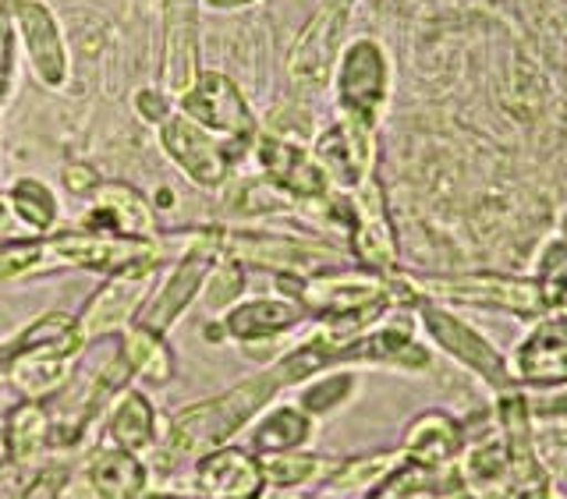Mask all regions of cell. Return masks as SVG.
<instances>
[{
	"instance_id": "cell-1",
	"label": "cell",
	"mask_w": 567,
	"mask_h": 499,
	"mask_svg": "<svg viewBox=\"0 0 567 499\" xmlns=\"http://www.w3.org/2000/svg\"><path fill=\"white\" fill-rule=\"evenodd\" d=\"M280 380L274 376V368H262L256 376L241 380L238 386L224 389L217 397H206L199 404L182 407L164 436V454L171 460H195L209 450L224 447L235 439L248 422L262 415L280 394Z\"/></svg>"
},
{
	"instance_id": "cell-2",
	"label": "cell",
	"mask_w": 567,
	"mask_h": 499,
	"mask_svg": "<svg viewBox=\"0 0 567 499\" xmlns=\"http://www.w3.org/2000/svg\"><path fill=\"white\" fill-rule=\"evenodd\" d=\"M89 336L79 315L47 312L32 319L0 347V376H4L25 401L53 397L64 386L71 362L85 351Z\"/></svg>"
},
{
	"instance_id": "cell-3",
	"label": "cell",
	"mask_w": 567,
	"mask_h": 499,
	"mask_svg": "<svg viewBox=\"0 0 567 499\" xmlns=\"http://www.w3.org/2000/svg\"><path fill=\"white\" fill-rule=\"evenodd\" d=\"M47 245L58 266H79V270L93 273H117L124 266L135 262H171L177 259L174 241L167 238H121V235H103V230H85V227H68V230H50Z\"/></svg>"
},
{
	"instance_id": "cell-4",
	"label": "cell",
	"mask_w": 567,
	"mask_h": 499,
	"mask_svg": "<svg viewBox=\"0 0 567 499\" xmlns=\"http://www.w3.org/2000/svg\"><path fill=\"white\" fill-rule=\"evenodd\" d=\"M415 309H419V319H422L425 333H430V341L443 354H451L454 362L465 365L468 372H475V376L483 380L493 389V394H507V389L518 386V383H514V376H511L507 358L472 323L457 319L454 312L443 309L440 301H430V298H419Z\"/></svg>"
},
{
	"instance_id": "cell-5",
	"label": "cell",
	"mask_w": 567,
	"mask_h": 499,
	"mask_svg": "<svg viewBox=\"0 0 567 499\" xmlns=\"http://www.w3.org/2000/svg\"><path fill=\"white\" fill-rule=\"evenodd\" d=\"M159 266L164 262H135V266H124V270L111 273L106 283H100V291L85 301V309L79 315L89 341H100V336L128 330L135 323L142 301L153 294Z\"/></svg>"
},
{
	"instance_id": "cell-6",
	"label": "cell",
	"mask_w": 567,
	"mask_h": 499,
	"mask_svg": "<svg viewBox=\"0 0 567 499\" xmlns=\"http://www.w3.org/2000/svg\"><path fill=\"white\" fill-rule=\"evenodd\" d=\"M159 146L199 188H220L230 174V164L241 156V149L224 146V142L213 138V132L185 114H171L159 124Z\"/></svg>"
},
{
	"instance_id": "cell-7",
	"label": "cell",
	"mask_w": 567,
	"mask_h": 499,
	"mask_svg": "<svg viewBox=\"0 0 567 499\" xmlns=\"http://www.w3.org/2000/svg\"><path fill=\"white\" fill-rule=\"evenodd\" d=\"M182 114L192 117L195 124H203L206 132H220L227 138H235L245 149L248 142H256V117L248 111L245 96L238 93V85L227 75L217 71H199V79L192 82L188 93L177 96Z\"/></svg>"
},
{
	"instance_id": "cell-8",
	"label": "cell",
	"mask_w": 567,
	"mask_h": 499,
	"mask_svg": "<svg viewBox=\"0 0 567 499\" xmlns=\"http://www.w3.org/2000/svg\"><path fill=\"white\" fill-rule=\"evenodd\" d=\"M511 376L522 389H564L567 386V312L536 319L525 341L507 358Z\"/></svg>"
},
{
	"instance_id": "cell-9",
	"label": "cell",
	"mask_w": 567,
	"mask_h": 499,
	"mask_svg": "<svg viewBox=\"0 0 567 499\" xmlns=\"http://www.w3.org/2000/svg\"><path fill=\"white\" fill-rule=\"evenodd\" d=\"M415 294L430 298H454V301H472L483 309H501L518 319H543L549 315V305L539 291L536 280H501V277H468V280H430V283H412Z\"/></svg>"
},
{
	"instance_id": "cell-10",
	"label": "cell",
	"mask_w": 567,
	"mask_h": 499,
	"mask_svg": "<svg viewBox=\"0 0 567 499\" xmlns=\"http://www.w3.org/2000/svg\"><path fill=\"white\" fill-rule=\"evenodd\" d=\"M192 489L199 499H262L270 486H266L259 454L224 443V447L195 457Z\"/></svg>"
},
{
	"instance_id": "cell-11",
	"label": "cell",
	"mask_w": 567,
	"mask_h": 499,
	"mask_svg": "<svg viewBox=\"0 0 567 499\" xmlns=\"http://www.w3.org/2000/svg\"><path fill=\"white\" fill-rule=\"evenodd\" d=\"M213 262H217V259H213L209 252H195V248H192V252H185L182 259H174L167 277L156 283L146 301H142V309L135 315V326L167 336V330L188 312L192 301L203 294Z\"/></svg>"
},
{
	"instance_id": "cell-12",
	"label": "cell",
	"mask_w": 567,
	"mask_h": 499,
	"mask_svg": "<svg viewBox=\"0 0 567 499\" xmlns=\"http://www.w3.org/2000/svg\"><path fill=\"white\" fill-rule=\"evenodd\" d=\"M337 89H341V106L348 121L362 124L369 128L372 117H377L380 103L386 96V61H383V50L369 40L351 43L341 71H337Z\"/></svg>"
},
{
	"instance_id": "cell-13",
	"label": "cell",
	"mask_w": 567,
	"mask_h": 499,
	"mask_svg": "<svg viewBox=\"0 0 567 499\" xmlns=\"http://www.w3.org/2000/svg\"><path fill=\"white\" fill-rule=\"evenodd\" d=\"M18 35H22L29 67L47 89H61L68 82V46L53 11L43 0H18L11 8Z\"/></svg>"
},
{
	"instance_id": "cell-14",
	"label": "cell",
	"mask_w": 567,
	"mask_h": 499,
	"mask_svg": "<svg viewBox=\"0 0 567 499\" xmlns=\"http://www.w3.org/2000/svg\"><path fill=\"white\" fill-rule=\"evenodd\" d=\"M468 450V425L447 412H422L408 422L401 436V454L419 468L443 471L457 468Z\"/></svg>"
},
{
	"instance_id": "cell-15",
	"label": "cell",
	"mask_w": 567,
	"mask_h": 499,
	"mask_svg": "<svg viewBox=\"0 0 567 499\" xmlns=\"http://www.w3.org/2000/svg\"><path fill=\"white\" fill-rule=\"evenodd\" d=\"M164 79L182 96L199 79V0H164Z\"/></svg>"
},
{
	"instance_id": "cell-16",
	"label": "cell",
	"mask_w": 567,
	"mask_h": 499,
	"mask_svg": "<svg viewBox=\"0 0 567 499\" xmlns=\"http://www.w3.org/2000/svg\"><path fill=\"white\" fill-rule=\"evenodd\" d=\"M341 365H383L401 372H430L433 354L415 341V330L408 323H383L377 330H362L341 351Z\"/></svg>"
},
{
	"instance_id": "cell-17",
	"label": "cell",
	"mask_w": 567,
	"mask_h": 499,
	"mask_svg": "<svg viewBox=\"0 0 567 499\" xmlns=\"http://www.w3.org/2000/svg\"><path fill=\"white\" fill-rule=\"evenodd\" d=\"M85 230H103V235L121 238H156V217L150 202L142 199V191L121 181H100L93 191V209L85 212Z\"/></svg>"
},
{
	"instance_id": "cell-18",
	"label": "cell",
	"mask_w": 567,
	"mask_h": 499,
	"mask_svg": "<svg viewBox=\"0 0 567 499\" xmlns=\"http://www.w3.org/2000/svg\"><path fill=\"white\" fill-rule=\"evenodd\" d=\"M354 220H351V248L359 262L372 273H390L394 270L398 248H394V235H390L386 223V209L380 199L377 181H362L359 195L351 199Z\"/></svg>"
},
{
	"instance_id": "cell-19",
	"label": "cell",
	"mask_w": 567,
	"mask_h": 499,
	"mask_svg": "<svg viewBox=\"0 0 567 499\" xmlns=\"http://www.w3.org/2000/svg\"><path fill=\"white\" fill-rule=\"evenodd\" d=\"M259 142V167L266 177L280 188L295 195V199H323L327 195V170L319 167V159L306 156L291 142H280L274 135L256 138Z\"/></svg>"
},
{
	"instance_id": "cell-20",
	"label": "cell",
	"mask_w": 567,
	"mask_h": 499,
	"mask_svg": "<svg viewBox=\"0 0 567 499\" xmlns=\"http://www.w3.org/2000/svg\"><path fill=\"white\" fill-rule=\"evenodd\" d=\"M301 319H306V309L291 298H252L224 312V333L230 341L256 344V341H274V336L291 333Z\"/></svg>"
},
{
	"instance_id": "cell-21",
	"label": "cell",
	"mask_w": 567,
	"mask_h": 499,
	"mask_svg": "<svg viewBox=\"0 0 567 499\" xmlns=\"http://www.w3.org/2000/svg\"><path fill=\"white\" fill-rule=\"evenodd\" d=\"M344 8L341 0H333L323 11H319L309 29L298 35L295 53H291V71L295 79L309 82V85H323L330 75V61H333V46H337V35H341L344 25Z\"/></svg>"
},
{
	"instance_id": "cell-22",
	"label": "cell",
	"mask_w": 567,
	"mask_h": 499,
	"mask_svg": "<svg viewBox=\"0 0 567 499\" xmlns=\"http://www.w3.org/2000/svg\"><path fill=\"white\" fill-rule=\"evenodd\" d=\"M89 492L96 499H142L150 486V471L138 454H124L117 447L96 450L85 471Z\"/></svg>"
},
{
	"instance_id": "cell-23",
	"label": "cell",
	"mask_w": 567,
	"mask_h": 499,
	"mask_svg": "<svg viewBox=\"0 0 567 499\" xmlns=\"http://www.w3.org/2000/svg\"><path fill=\"white\" fill-rule=\"evenodd\" d=\"M316 436V418L301 412L298 404H277L270 412H262L252 436H248V450L259 457L270 454H288L309 447Z\"/></svg>"
},
{
	"instance_id": "cell-24",
	"label": "cell",
	"mask_w": 567,
	"mask_h": 499,
	"mask_svg": "<svg viewBox=\"0 0 567 499\" xmlns=\"http://www.w3.org/2000/svg\"><path fill=\"white\" fill-rule=\"evenodd\" d=\"M4 433H8V454L11 465L29 468L35 465L50 447H53V418L50 407L43 401H22L14 404L8 418H4Z\"/></svg>"
},
{
	"instance_id": "cell-25",
	"label": "cell",
	"mask_w": 567,
	"mask_h": 499,
	"mask_svg": "<svg viewBox=\"0 0 567 499\" xmlns=\"http://www.w3.org/2000/svg\"><path fill=\"white\" fill-rule=\"evenodd\" d=\"M106 439L124 454H146L156 443V407L142 389H124L106 418Z\"/></svg>"
},
{
	"instance_id": "cell-26",
	"label": "cell",
	"mask_w": 567,
	"mask_h": 499,
	"mask_svg": "<svg viewBox=\"0 0 567 499\" xmlns=\"http://www.w3.org/2000/svg\"><path fill=\"white\" fill-rule=\"evenodd\" d=\"M117 351L124 354V362L132 365V376H138L146 386H167L174 380V368H177L174 351L159 333L132 323L124 330Z\"/></svg>"
},
{
	"instance_id": "cell-27",
	"label": "cell",
	"mask_w": 567,
	"mask_h": 499,
	"mask_svg": "<svg viewBox=\"0 0 567 499\" xmlns=\"http://www.w3.org/2000/svg\"><path fill=\"white\" fill-rule=\"evenodd\" d=\"M341 468V457H327V454H309L301 450H288V454H270L262 457V471H266V486L291 492V489H306V486H319Z\"/></svg>"
},
{
	"instance_id": "cell-28",
	"label": "cell",
	"mask_w": 567,
	"mask_h": 499,
	"mask_svg": "<svg viewBox=\"0 0 567 499\" xmlns=\"http://www.w3.org/2000/svg\"><path fill=\"white\" fill-rule=\"evenodd\" d=\"M354 394H359V376L354 372H319L309 383H301L298 407L312 418H327L351 404Z\"/></svg>"
},
{
	"instance_id": "cell-29",
	"label": "cell",
	"mask_w": 567,
	"mask_h": 499,
	"mask_svg": "<svg viewBox=\"0 0 567 499\" xmlns=\"http://www.w3.org/2000/svg\"><path fill=\"white\" fill-rule=\"evenodd\" d=\"M8 202L14 209V217L22 220L25 227H32L35 235H50L53 227H58V217H61V206L53 199V191L35 181V177H22V181H14Z\"/></svg>"
},
{
	"instance_id": "cell-30",
	"label": "cell",
	"mask_w": 567,
	"mask_h": 499,
	"mask_svg": "<svg viewBox=\"0 0 567 499\" xmlns=\"http://www.w3.org/2000/svg\"><path fill=\"white\" fill-rule=\"evenodd\" d=\"M50 259H53V252H50L47 238H4L0 241V283L43 273V270H50Z\"/></svg>"
},
{
	"instance_id": "cell-31",
	"label": "cell",
	"mask_w": 567,
	"mask_h": 499,
	"mask_svg": "<svg viewBox=\"0 0 567 499\" xmlns=\"http://www.w3.org/2000/svg\"><path fill=\"white\" fill-rule=\"evenodd\" d=\"M461 475L472 486H496L501 478H511V457L501 436H489L483 443H468L465 457H461Z\"/></svg>"
},
{
	"instance_id": "cell-32",
	"label": "cell",
	"mask_w": 567,
	"mask_h": 499,
	"mask_svg": "<svg viewBox=\"0 0 567 499\" xmlns=\"http://www.w3.org/2000/svg\"><path fill=\"white\" fill-rule=\"evenodd\" d=\"M532 280L539 283L549 312H557V309L567 305V241L564 238L546 241L543 256L536 262V277H532Z\"/></svg>"
},
{
	"instance_id": "cell-33",
	"label": "cell",
	"mask_w": 567,
	"mask_h": 499,
	"mask_svg": "<svg viewBox=\"0 0 567 499\" xmlns=\"http://www.w3.org/2000/svg\"><path fill=\"white\" fill-rule=\"evenodd\" d=\"M206 301H209V309H230L235 305V298L245 291V270H241V262L235 259H217L213 262V270L206 277Z\"/></svg>"
},
{
	"instance_id": "cell-34",
	"label": "cell",
	"mask_w": 567,
	"mask_h": 499,
	"mask_svg": "<svg viewBox=\"0 0 567 499\" xmlns=\"http://www.w3.org/2000/svg\"><path fill=\"white\" fill-rule=\"evenodd\" d=\"M14 82V14L0 8V103L11 96Z\"/></svg>"
},
{
	"instance_id": "cell-35",
	"label": "cell",
	"mask_w": 567,
	"mask_h": 499,
	"mask_svg": "<svg viewBox=\"0 0 567 499\" xmlns=\"http://www.w3.org/2000/svg\"><path fill=\"white\" fill-rule=\"evenodd\" d=\"M528 401V412L532 418H567V386L564 389H532Z\"/></svg>"
},
{
	"instance_id": "cell-36",
	"label": "cell",
	"mask_w": 567,
	"mask_h": 499,
	"mask_svg": "<svg viewBox=\"0 0 567 499\" xmlns=\"http://www.w3.org/2000/svg\"><path fill=\"white\" fill-rule=\"evenodd\" d=\"M68 489V471L61 468H47L32 478V482L25 486V492L18 496V499H61Z\"/></svg>"
},
{
	"instance_id": "cell-37",
	"label": "cell",
	"mask_w": 567,
	"mask_h": 499,
	"mask_svg": "<svg viewBox=\"0 0 567 499\" xmlns=\"http://www.w3.org/2000/svg\"><path fill=\"white\" fill-rule=\"evenodd\" d=\"M135 106H138V114L153 124H164L171 117V103L159 96L156 89H142V93L135 96Z\"/></svg>"
},
{
	"instance_id": "cell-38",
	"label": "cell",
	"mask_w": 567,
	"mask_h": 499,
	"mask_svg": "<svg viewBox=\"0 0 567 499\" xmlns=\"http://www.w3.org/2000/svg\"><path fill=\"white\" fill-rule=\"evenodd\" d=\"M61 181H64V188L71 195H93L96 185H100V177L89 170V167H82V164H71V167H64Z\"/></svg>"
},
{
	"instance_id": "cell-39",
	"label": "cell",
	"mask_w": 567,
	"mask_h": 499,
	"mask_svg": "<svg viewBox=\"0 0 567 499\" xmlns=\"http://www.w3.org/2000/svg\"><path fill=\"white\" fill-rule=\"evenodd\" d=\"M514 499H557V496H554V489H549V482H539V486L518 489V496H514Z\"/></svg>"
},
{
	"instance_id": "cell-40",
	"label": "cell",
	"mask_w": 567,
	"mask_h": 499,
	"mask_svg": "<svg viewBox=\"0 0 567 499\" xmlns=\"http://www.w3.org/2000/svg\"><path fill=\"white\" fill-rule=\"evenodd\" d=\"M11 465V454H8V433H4V425H0V468Z\"/></svg>"
},
{
	"instance_id": "cell-41",
	"label": "cell",
	"mask_w": 567,
	"mask_h": 499,
	"mask_svg": "<svg viewBox=\"0 0 567 499\" xmlns=\"http://www.w3.org/2000/svg\"><path fill=\"white\" fill-rule=\"evenodd\" d=\"M209 8H241V4H248V0H206Z\"/></svg>"
},
{
	"instance_id": "cell-42",
	"label": "cell",
	"mask_w": 567,
	"mask_h": 499,
	"mask_svg": "<svg viewBox=\"0 0 567 499\" xmlns=\"http://www.w3.org/2000/svg\"><path fill=\"white\" fill-rule=\"evenodd\" d=\"M142 499H182V496H174V492H146Z\"/></svg>"
},
{
	"instance_id": "cell-43",
	"label": "cell",
	"mask_w": 567,
	"mask_h": 499,
	"mask_svg": "<svg viewBox=\"0 0 567 499\" xmlns=\"http://www.w3.org/2000/svg\"><path fill=\"white\" fill-rule=\"evenodd\" d=\"M443 499H475L468 489H457V492H451V496H443Z\"/></svg>"
},
{
	"instance_id": "cell-44",
	"label": "cell",
	"mask_w": 567,
	"mask_h": 499,
	"mask_svg": "<svg viewBox=\"0 0 567 499\" xmlns=\"http://www.w3.org/2000/svg\"><path fill=\"white\" fill-rule=\"evenodd\" d=\"M14 4H18V0H0V8H8V11H11Z\"/></svg>"
},
{
	"instance_id": "cell-45",
	"label": "cell",
	"mask_w": 567,
	"mask_h": 499,
	"mask_svg": "<svg viewBox=\"0 0 567 499\" xmlns=\"http://www.w3.org/2000/svg\"><path fill=\"white\" fill-rule=\"evenodd\" d=\"M362 499H369V496H362Z\"/></svg>"
}]
</instances>
